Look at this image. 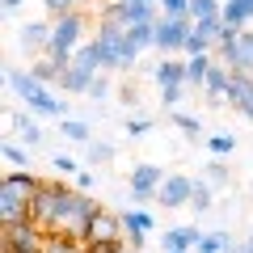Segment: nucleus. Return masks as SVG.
Instances as JSON below:
<instances>
[{"instance_id": "f257e3e1", "label": "nucleus", "mask_w": 253, "mask_h": 253, "mask_svg": "<svg viewBox=\"0 0 253 253\" xmlns=\"http://www.w3.org/2000/svg\"><path fill=\"white\" fill-rule=\"evenodd\" d=\"M38 190H42L38 173H30V169H9L4 173V181H0V215H4V224L30 219V203H34Z\"/></svg>"}, {"instance_id": "f03ea898", "label": "nucleus", "mask_w": 253, "mask_h": 253, "mask_svg": "<svg viewBox=\"0 0 253 253\" xmlns=\"http://www.w3.org/2000/svg\"><path fill=\"white\" fill-rule=\"evenodd\" d=\"M101 42V63H106V72H131L139 63V46L131 42V34H126V26H118V21L101 17L97 21V34H93Z\"/></svg>"}, {"instance_id": "7ed1b4c3", "label": "nucleus", "mask_w": 253, "mask_h": 253, "mask_svg": "<svg viewBox=\"0 0 253 253\" xmlns=\"http://www.w3.org/2000/svg\"><path fill=\"white\" fill-rule=\"evenodd\" d=\"M97 211H101V203L93 199V194H84V190L72 186V194L63 199L59 215H55V224H51V236L84 241V236H89V224H93V215H97Z\"/></svg>"}, {"instance_id": "20e7f679", "label": "nucleus", "mask_w": 253, "mask_h": 253, "mask_svg": "<svg viewBox=\"0 0 253 253\" xmlns=\"http://www.w3.org/2000/svg\"><path fill=\"white\" fill-rule=\"evenodd\" d=\"M84 26H89V21H84V13H63V17H55L46 55H55V59H72V55L89 42V38H84Z\"/></svg>"}, {"instance_id": "39448f33", "label": "nucleus", "mask_w": 253, "mask_h": 253, "mask_svg": "<svg viewBox=\"0 0 253 253\" xmlns=\"http://www.w3.org/2000/svg\"><path fill=\"white\" fill-rule=\"evenodd\" d=\"M215 59L228 63L232 72L253 76V26L249 30H224V38L215 42Z\"/></svg>"}, {"instance_id": "423d86ee", "label": "nucleus", "mask_w": 253, "mask_h": 253, "mask_svg": "<svg viewBox=\"0 0 253 253\" xmlns=\"http://www.w3.org/2000/svg\"><path fill=\"white\" fill-rule=\"evenodd\" d=\"M68 194H72V186H63V181H42V190H38L34 203H30V219H34L42 232H51V224H55V215H59V207H63Z\"/></svg>"}, {"instance_id": "0eeeda50", "label": "nucleus", "mask_w": 253, "mask_h": 253, "mask_svg": "<svg viewBox=\"0 0 253 253\" xmlns=\"http://www.w3.org/2000/svg\"><path fill=\"white\" fill-rule=\"evenodd\" d=\"M190 30H194L190 17H165L161 13V21H156V51L161 55H186Z\"/></svg>"}, {"instance_id": "6e6552de", "label": "nucleus", "mask_w": 253, "mask_h": 253, "mask_svg": "<svg viewBox=\"0 0 253 253\" xmlns=\"http://www.w3.org/2000/svg\"><path fill=\"white\" fill-rule=\"evenodd\" d=\"M165 177H169V173H165L156 161H139L135 169H131V177H126V186H131V199H135V203H152L156 194H161Z\"/></svg>"}, {"instance_id": "1a4fd4ad", "label": "nucleus", "mask_w": 253, "mask_h": 253, "mask_svg": "<svg viewBox=\"0 0 253 253\" xmlns=\"http://www.w3.org/2000/svg\"><path fill=\"white\" fill-rule=\"evenodd\" d=\"M126 236V224H123V215H114V211H106L101 207L97 215H93V224H89V236H84V245H114V241H123Z\"/></svg>"}, {"instance_id": "9d476101", "label": "nucleus", "mask_w": 253, "mask_h": 253, "mask_svg": "<svg viewBox=\"0 0 253 253\" xmlns=\"http://www.w3.org/2000/svg\"><path fill=\"white\" fill-rule=\"evenodd\" d=\"M101 17H110V21L131 30V26H144V21H156L161 17V4H114V0H106Z\"/></svg>"}, {"instance_id": "9b49d317", "label": "nucleus", "mask_w": 253, "mask_h": 253, "mask_svg": "<svg viewBox=\"0 0 253 253\" xmlns=\"http://www.w3.org/2000/svg\"><path fill=\"white\" fill-rule=\"evenodd\" d=\"M156 199H161V207H165V211L190 207V199H194V177H190V173H169Z\"/></svg>"}, {"instance_id": "f8f14e48", "label": "nucleus", "mask_w": 253, "mask_h": 253, "mask_svg": "<svg viewBox=\"0 0 253 253\" xmlns=\"http://www.w3.org/2000/svg\"><path fill=\"white\" fill-rule=\"evenodd\" d=\"M4 84H9V93H13V97H21L26 106H30L34 97H42L46 89H51V84H42L34 72H30V68H13V63L4 68Z\"/></svg>"}, {"instance_id": "ddd939ff", "label": "nucleus", "mask_w": 253, "mask_h": 253, "mask_svg": "<svg viewBox=\"0 0 253 253\" xmlns=\"http://www.w3.org/2000/svg\"><path fill=\"white\" fill-rule=\"evenodd\" d=\"M203 241V228L194 224H177V228H165L161 232V249L165 253H194Z\"/></svg>"}, {"instance_id": "4468645a", "label": "nucleus", "mask_w": 253, "mask_h": 253, "mask_svg": "<svg viewBox=\"0 0 253 253\" xmlns=\"http://www.w3.org/2000/svg\"><path fill=\"white\" fill-rule=\"evenodd\" d=\"M224 101H228L232 110H241V114L253 123V76H249V72H232V81H228V93H224Z\"/></svg>"}, {"instance_id": "2eb2a0df", "label": "nucleus", "mask_w": 253, "mask_h": 253, "mask_svg": "<svg viewBox=\"0 0 253 253\" xmlns=\"http://www.w3.org/2000/svg\"><path fill=\"white\" fill-rule=\"evenodd\" d=\"M123 224H126V241H131V249L139 253V245L148 241V232L156 228V219H152V211L131 207V211H123Z\"/></svg>"}, {"instance_id": "dca6fc26", "label": "nucleus", "mask_w": 253, "mask_h": 253, "mask_svg": "<svg viewBox=\"0 0 253 253\" xmlns=\"http://www.w3.org/2000/svg\"><path fill=\"white\" fill-rule=\"evenodd\" d=\"M51 30H55V21H46V17L26 21V26L17 30V42L26 46V51H42L46 55V46H51Z\"/></svg>"}, {"instance_id": "f3484780", "label": "nucleus", "mask_w": 253, "mask_h": 253, "mask_svg": "<svg viewBox=\"0 0 253 253\" xmlns=\"http://www.w3.org/2000/svg\"><path fill=\"white\" fill-rule=\"evenodd\" d=\"M68 68H72V63H59L55 55H42V59L30 63V72H34L42 84H51V89H59V81H63V72H68Z\"/></svg>"}, {"instance_id": "a211bd4d", "label": "nucleus", "mask_w": 253, "mask_h": 253, "mask_svg": "<svg viewBox=\"0 0 253 253\" xmlns=\"http://www.w3.org/2000/svg\"><path fill=\"white\" fill-rule=\"evenodd\" d=\"M26 110H34L38 118H68V101L59 97V89H46L42 97H34Z\"/></svg>"}, {"instance_id": "6ab92c4d", "label": "nucleus", "mask_w": 253, "mask_h": 253, "mask_svg": "<svg viewBox=\"0 0 253 253\" xmlns=\"http://www.w3.org/2000/svg\"><path fill=\"white\" fill-rule=\"evenodd\" d=\"M9 123H13V131L21 135V144H26V148H38V144H42V126H38V114H34V110L13 114Z\"/></svg>"}, {"instance_id": "aec40b11", "label": "nucleus", "mask_w": 253, "mask_h": 253, "mask_svg": "<svg viewBox=\"0 0 253 253\" xmlns=\"http://www.w3.org/2000/svg\"><path fill=\"white\" fill-rule=\"evenodd\" d=\"M224 26L228 30H249L253 26V0H224Z\"/></svg>"}, {"instance_id": "412c9836", "label": "nucleus", "mask_w": 253, "mask_h": 253, "mask_svg": "<svg viewBox=\"0 0 253 253\" xmlns=\"http://www.w3.org/2000/svg\"><path fill=\"white\" fill-rule=\"evenodd\" d=\"M228 81H232V68L215 59V63H211V72H207V84H203L207 101H224V93H228Z\"/></svg>"}, {"instance_id": "4be33fe9", "label": "nucleus", "mask_w": 253, "mask_h": 253, "mask_svg": "<svg viewBox=\"0 0 253 253\" xmlns=\"http://www.w3.org/2000/svg\"><path fill=\"white\" fill-rule=\"evenodd\" d=\"M152 81L161 84V89H169V84H186V59H161L156 63V72H152ZM190 89V84H186Z\"/></svg>"}, {"instance_id": "5701e85b", "label": "nucleus", "mask_w": 253, "mask_h": 253, "mask_svg": "<svg viewBox=\"0 0 253 253\" xmlns=\"http://www.w3.org/2000/svg\"><path fill=\"white\" fill-rule=\"evenodd\" d=\"M97 76H101V72H97ZM97 76L72 63V68L63 72V81H59V93H81V97H89V89H93V81H97Z\"/></svg>"}, {"instance_id": "b1692460", "label": "nucleus", "mask_w": 253, "mask_h": 253, "mask_svg": "<svg viewBox=\"0 0 253 253\" xmlns=\"http://www.w3.org/2000/svg\"><path fill=\"white\" fill-rule=\"evenodd\" d=\"M211 63H215V55H186V84L190 89H203L207 84Z\"/></svg>"}, {"instance_id": "393cba45", "label": "nucleus", "mask_w": 253, "mask_h": 253, "mask_svg": "<svg viewBox=\"0 0 253 253\" xmlns=\"http://www.w3.org/2000/svg\"><path fill=\"white\" fill-rule=\"evenodd\" d=\"M72 63H76V68H84V72H93V76L106 72V63H101V42H97V38H93V42H84L81 51L72 55Z\"/></svg>"}, {"instance_id": "a878e982", "label": "nucleus", "mask_w": 253, "mask_h": 253, "mask_svg": "<svg viewBox=\"0 0 253 253\" xmlns=\"http://www.w3.org/2000/svg\"><path fill=\"white\" fill-rule=\"evenodd\" d=\"M59 135L63 139H72V144H93V131H89V123L84 118H59Z\"/></svg>"}, {"instance_id": "bb28decb", "label": "nucleus", "mask_w": 253, "mask_h": 253, "mask_svg": "<svg viewBox=\"0 0 253 253\" xmlns=\"http://www.w3.org/2000/svg\"><path fill=\"white\" fill-rule=\"evenodd\" d=\"M190 207H194V215H203V211L215 207V186H211L207 177H194V199H190Z\"/></svg>"}, {"instance_id": "cd10ccee", "label": "nucleus", "mask_w": 253, "mask_h": 253, "mask_svg": "<svg viewBox=\"0 0 253 253\" xmlns=\"http://www.w3.org/2000/svg\"><path fill=\"white\" fill-rule=\"evenodd\" d=\"M224 0H190V21H219Z\"/></svg>"}, {"instance_id": "c85d7f7f", "label": "nucleus", "mask_w": 253, "mask_h": 253, "mask_svg": "<svg viewBox=\"0 0 253 253\" xmlns=\"http://www.w3.org/2000/svg\"><path fill=\"white\" fill-rule=\"evenodd\" d=\"M169 114H173V126H177L186 139H199L203 135V118L199 114H186V110H169Z\"/></svg>"}, {"instance_id": "c756f323", "label": "nucleus", "mask_w": 253, "mask_h": 253, "mask_svg": "<svg viewBox=\"0 0 253 253\" xmlns=\"http://www.w3.org/2000/svg\"><path fill=\"white\" fill-rule=\"evenodd\" d=\"M203 177H207V181H211L215 190H228V177H232V173H228L224 156H211V161L203 165Z\"/></svg>"}, {"instance_id": "7c9ffc66", "label": "nucleus", "mask_w": 253, "mask_h": 253, "mask_svg": "<svg viewBox=\"0 0 253 253\" xmlns=\"http://www.w3.org/2000/svg\"><path fill=\"white\" fill-rule=\"evenodd\" d=\"M161 21V17H156ZM156 21H144V26H131L126 34H131V42L139 46V51H156Z\"/></svg>"}, {"instance_id": "2f4dec72", "label": "nucleus", "mask_w": 253, "mask_h": 253, "mask_svg": "<svg viewBox=\"0 0 253 253\" xmlns=\"http://www.w3.org/2000/svg\"><path fill=\"white\" fill-rule=\"evenodd\" d=\"M228 245H232L228 228H215V232H203V241H199V249H194V253H224Z\"/></svg>"}, {"instance_id": "473e14b6", "label": "nucleus", "mask_w": 253, "mask_h": 253, "mask_svg": "<svg viewBox=\"0 0 253 253\" xmlns=\"http://www.w3.org/2000/svg\"><path fill=\"white\" fill-rule=\"evenodd\" d=\"M0 156H4L9 169H30V148L26 144H4V148H0Z\"/></svg>"}, {"instance_id": "72a5a7b5", "label": "nucleus", "mask_w": 253, "mask_h": 253, "mask_svg": "<svg viewBox=\"0 0 253 253\" xmlns=\"http://www.w3.org/2000/svg\"><path fill=\"white\" fill-rule=\"evenodd\" d=\"M207 152H211V156H232V152H236V135H228V131H215V135L207 139Z\"/></svg>"}, {"instance_id": "f704fd0d", "label": "nucleus", "mask_w": 253, "mask_h": 253, "mask_svg": "<svg viewBox=\"0 0 253 253\" xmlns=\"http://www.w3.org/2000/svg\"><path fill=\"white\" fill-rule=\"evenodd\" d=\"M215 51V38L203 34V30H190V42H186V55H211Z\"/></svg>"}, {"instance_id": "c9c22d12", "label": "nucleus", "mask_w": 253, "mask_h": 253, "mask_svg": "<svg viewBox=\"0 0 253 253\" xmlns=\"http://www.w3.org/2000/svg\"><path fill=\"white\" fill-rule=\"evenodd\" d=\"M84 148H89V156H84L89 165H106V161H114V144H106V139H93V144H84Z\"/></svg>"}, {"instance_id": "e433bc0d", "label": "nucleus", "mask_w": 253, "mask_h": 253, "mask_svg": "<svg viewBox=\"0 0 253 253\" xmlns=\"http://www.w3.org/2000/svg\"><path fill=\"white\" fill-rule=\"evenodd\" d=\"M89 0H42V9L51 13V17H63V13H81Z\"/></svg>"}, {"instance_id": "4c0bfd02", "label": "nucleus", "mask_w": 253, "mask_h": 253, "mask_svg": "<svg viewBox=\"0 0 253 253\" xmlns=\"http://www.w3.org/2000/svg\"><path fill=\"white\" fill-rule=\"evenodd\" d=\"M46 253H89V245L68 241V236H51V241H46Z\"/></svg>"}, {"instance_id": "58836bf2", "label": "nucleus", "mask_w": 253, "mask_h": 253, "mask_svg": "<svg viewBox=\"0 0 253 253\" xmlns=\"http://www.w3.org/2000/svg\"><path fill=\"white\" fill-rule=\"evenodd\" d=\"M51 169H55V173H72V177H76V173H81V161L68 156V152H55V156H51Z\"/></svg>"}, {"instance_id": "ea45409f", "label": "nucleus", "mask_w": 253, "mask_h": 253, "mask_svg": "<svg viewBox=\"0 0 253 253\" xmlns=\"http://www.w3.org/2000/svg\"><path fill=\"white\" fill-rule=\"evenodd\" d=\"M186 84H169V89H161V101H165V106H169V110H177L181 106V97H186Z\"/></svg>"}, {"instance_id": "a19ab883", "label": "nucleus", "mask_w": 253, "mask_h": 253, "mask_svg": "<svg viewBox=\"0 0 253 253\" xmlns=\"http://www.w3.org/2000/svg\"><path fill=\"white\" fill-rule=\"evenodd\" d=\"M165 17H190V0H161Z\"/></svg>"}, {"instance_id": "79ce46f5", "label": "nucleus", "mask_w": 253, "mask_h": 253, "mask_svg": "<svg viewBox=\"0 0 253 253\" xmlns=\"http://www.w3.org/2000/svg\"><path fill=\"white\" fill-rule=\"evenodd\" d=\"M152 131V118H126V135L131 139H144Z\"/></svg>"}, {"instance_id": "37998d69", "label": "nucleus", "mask_w": 253, "mask_h": 253, "mask_svg": "<svg viewBox=\"0 0 253 253\" xmlns=\"http://www.w3.org/2000/svg\"><path fill=\"white\" fill-rule=\"evenodd\" d=\"M76 190H84V194H89V190H97V173H93V165H84V169L76 173Z\"/></svg>"}, {"instance_id": "c03bdc74", "label": "nucleus", "mask_w": 253, "mask_h": 253, "mask_svg": "<svg viewBox=\"0 0 253 253\" xmlns=\"http://www.w3.org/2000/svg\"><path fill=\"white\" fill-rule=\"evenodd\" d=\"M106 97H110V76L101 72L97 81H93V89H89V101H106Z\"/></svg>"}, {"instance_id": "a18cd8bd", "label": "nucleus", "mask_w": 253, "mask_h": 253, "mask_svg": "<svg viewBox=\"0 0 253 253\" xmlns=\"http://www.w3.org/2000/svg\"><path fill=\"white\" fill-rule=\"evenodd\" d=\"M224 253H253V245H249V241H241V245H236V241H232V245H228V249H224Z\"/></svg>"}, {"instance_id": "49530a36", "label": "nucleus", "mask_w": 253, "mask_h": 253, "mask_svg": "<svg viewBox=\"0 0 253 253\" xmlns=\"http://www.w3.org/2000/svg\"><path fill=\"white\" fill-rule=\"evenodd\" d=\"M114 4H161V0H114Z\"/></svg>"}, {"instance_id": "de8ad7c7", "label": "nucleus", "mask_w": 253, "mask_h": 253, "mask_svg": "<svg viewBox=\"0 0 253 253\" xmlns=\"http://www.w3.org/2000/svg\"><path fill=\"white\" fill-rule=\"evenodd\" d=\"M21 4H26V0H4V9H9V13H13V9H21Z\"/></svg>"}, {"instance_id": "09e8293b", "label": "nucleus", "mask_w": 253, "mask_h": 253, "mask_svg": "<svg viewBox=\"0 0 253 253\" xmlns=\"http://www.w3.org/2000/svg\"><path fill=\"white\" fill-rule=\"evenodd\" d=\"M245 241H249V245H253V232H249V236H245Z\"/></svg>"}]
</instances>
